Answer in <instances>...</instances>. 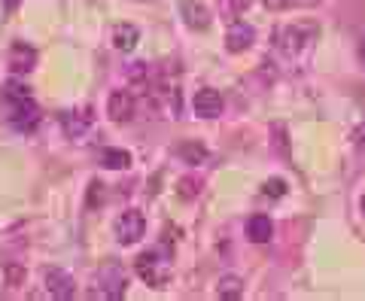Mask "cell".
<instances>
[{
  "instance_id": "cell-19",
  "label": "cell",
  "mask_w": 365,
  "mask_h": 301,
  "mask_svg": "<svg viewBox=\"0 0 365 301\" xmlns=\"http://www.w3.org/2000/svg\"><path fill=\"white\" fill-rule=\"evenodd\" d=\"M262 192H265L268 198H283V195H287V183L280 177H271V180L262 183Z\"/></svg>"
},
{
  "instance_id": "cell-1",
  "label": "cell",
  "mask_w": 365,
  "mask_h": 301,
  "mask_svg": "<svg viewBox=\"0 0 365 301\" xmlns=\"http://www.w3.org/2000/svg\"><path fill=\"white\" fill-rule=\"evenodd\" d=\"M134 271H137V277H140L146 286H153V289L168 286V280H170V262H168V252H162L158 247L140 252V256L134 259Z\"/></svg>"
},
{
  "instance_id": "cell-12",
  "label": "cell",
  "mask_w": 365,
  "mask_h": 301,
  "mask_svg": "<svg viewBox=\"0 0 365 301\" xmlns=\"http://www.w3.org/2000/svg\"><path fill=\"white\" fill-rule=\"evenodd\" d=\"M304 43H307L304 28H283V31H277V46L287 55H299L304 49Z\"/></svg>"
},
{
  "instance_id": "cell-14",
  "label": "cell",
  "mask_w": 365,
  "mask_h": 301,
  "mask_svg": "<svg viewBox=\"0 0 365 301\" xmlns=\"http://www.w3.org/2000/svg\"><path fill=\"white\" fill-rule=\"evenodd\" d=\"M177 155H182V158L189 161V165H201V161L207 158V146L198 143V141H189V143L177 146Z\"/></svg>"
},
{
  "instance_id": "cell-25",
  "label": "cell",
  "mask_w": 365,
  "mask_h": 301,
  "mask_svg": "<svg viewBox=\"0 0 365 301\" xmlns=\"http://www.w3.org/2000/svg\"><path fill=\"white\" fill-rule=\"evenodd\" d=\"M359 207H362V213H365V195H362V201H359Z\"/></svg>"
},
{
  "instance_id": "cell-15",
  "label": "cell",
  "mask_w": 365,
  "mask_h": 301,
  "mask_svg": "<svg viewBox=\"0 0 365 301\" xmlns=\"http://www.w3.org/2000/svg\"><path fill=\"white\" fill-rule=\"evenodd\" d=\"M216 295H220L222 301H228V298H241V295H244L241 277H222L220 286H216Z\"/></svg>"
},
{
  "instance_id": "cell-23",
  "label": "cell",
  "mask_w": 365,
  "mask_h": 301,
  "mask_svg": "<svg viewBox=\"0 0 365 301\" xmlns=\"http://www.w3.org/2000/svg\"><path fill=\"white\" fill-rule=\"evenodd\" d=\"M359 61H362V67H365V34H362V37H359Z\"/></svg>"
},
{
  "instance_id": "cell-16",
  "label": "cell",
  "mask_w": 365,
  "mask_h": 301,
  "mask_svg": "<svg viewBox=\"0 0 365 301\" xmlns=\"http://www.w3.org/2000/svg\"><path fill=\"white\" fill-rule=\"evenodd\" d=\"M101 165L113 168V170H125V168H131V155L125 153V149H107V153L101 155Z\"/></svg>"
},
{
  "instance_id": "cell-13",
  "label": "cell",
  "mask_w": 365,
  "mask_h": 301,
  "mask_svg": "<svg viewBox=\"0 0 365 301\" xmlns=\"http://www.w3.org/2000/svg\"><path fill=\"white\" fill-rule=\"evenodd\" d=\"M137 43H140V31L128 25V21H119V25L113 28V46H116L119 52H131Z\"/></svg>"
},
{
  "instance_id": "cell-8",
  "label": "cell",
  "mask_w": 365,
  "mask_h": 301,
  "mask_svg": "<svg viewBox=\"0 0 365 301\" xmlns=\"http://www.w3.org/2000/svg\"><path fill=\"white\" fill-rule=\"evenodd\" d=\"M180 16L192 31H207L210 28V13L201 0H180Z\"/></svg>"
},
{
  "instance_id": "cell-24",
  "label": "cell",
  "mask_w": 365,
  "mask_h": 301,
  "mask_svg": "<svg viewBox=\"0 0 365 301\" xmlns=\"http://www.w3.org/2000/svg\"><path fill=\"white\" fill-rule=\"evenodd\" d=\"M4 6H6V9H16V6H19V0H4Z\"/></svg>"
},
{
  "instance_id": "cell-21",
  "label": "cell",
  "mask_w": 365,
  "mask_h": 301,
  "mask_svg": "<svg viewBox=\"0 0 365 301\" xmlns=\"http://www.w3.org/2000/svg\"><path fill=\"white\" fill-rule=\"evenodd\" d=\"M353 146L365 149V122L359 125V128H353Z\"/></svg>"
},
{
  "instance_id": "cell-17",
  "label": "cell",
  "mask_w": 365,
  "mask_h": 301,
  "mask_svg": "<svg viewBox=\"0 0 365 301\" xmlns=\"http://www.w3.org/2000/svg\"><path fill=\"white\" fill-rule=\"evenodd\" d=\"M21 98H31V88H28V86H21L19 79H6L0 101H4V103H13V101H21Z\"/></svg>"
},
{
  "instance_id": "cell-7",
  "label": "cell",
  "mask_w": 365,
  "mask_h": 301,
  "mask_svg": "<svg viewBox=\"0 0 365 301\" xmlns=\"http://www.w3.org/2000/svg\"><path fill=\"white\" fill-rule=\"evenodd\" d=\"M9 67H13V73H19V76L31 73L34 67H37V49H34L31 43H13V49H9Z\"/></svg>"
},
{
  "instance_id": "cell-4",
  "label": "cell",
  "mask_w": 365,
  "mask_h": 301,
  "mask_svg": "<svg viewBox=\"0 0 365 301\" xmlns=\"http://www.w3.org/2000/svg\"><path fill=\"white\" fill-rule=\"evenodd\" d=\"M61 128L71 141H79L88 128H91V110L88 107H76V110H67L61 113Z\"/></svg>"
},
{
  "instance_id": "cell-6",
  "label": "cell",
  "mask_w": 365,
  "mask_h": 301,
  "mask_svg": "<svg viewBox=\"0 0 365 301\" xmlns=\"http://www.w3.org/2000/svg\"><path fill=\"white\" fill-rule=\"evenodd\" d=\"M192 107H195L198 119H216V116H222V95L216 88H201Z\"/></svg>"
},
{
  "instance_id": "cell-9",
  "label": "cell",
  "mask_w": 365,
  "mask_h": 301,
  "mask_svg": "<svg viewBox=\"0 0 365 301\" xmlns=\"http://www.w3.org/2000/svg\"><path fill=\"white\" fill-rule=\"evenodd\" d=\"M46 289H49L52 298H73L76 283H73V277L61 268H46Z\"/></svg>"
},
{
  "instance_id": "cell-3",
  "label": "cell",
  "mask_w": 365,
  "mask_h": 301,
  "mask_svg": "<svg viewBox=\"0 0 365 301\" xmlns=\"http://www.w3.org/2000/svg\"><path fill=\"white\" fill-rule=\"evenodd\" d=\"M113 231H116V240H119L122 247H131V244H137V240L143 238V231H146V216H143L140 210H125V213H119Z\"/></svg>"
},
{
  "instance_id": "cell-22",
  "label": "cell",
  "mask_w": 365,
  "mask_h": 301,
  "mask_svg": "<svg viewBox=\"0 0 365 301\" xmlns=\"http://www.w3.org/2000/svg\"><path fill=\"white\" fill-rule=\"evenodd\" d=\"M262 4H265V9H274V13H277V9H287L292 0H262Z\"/></svg>"
},
{
  "instance_id": "cell-18",
  "label": "cell",
  "mask_w": 365,
  "mask_h": 301,
  "mask_svg": "<svg viewBox=\"0 0 365 301\" xmlns=\"http://www.w3.org/2000/svg\"><path fill=\"white\" fill-rule=\"evenodd\" d=\"M198 186H201V180H195V177H186V180H180L177 183V195L182 201H192L198 195Z\"/></svg>"
},
{
  "instance_id": "cell-11",
  "label": "cell",
  "mask_w": 365,
  "mask_h": 301,
  "mask_svg": "<svg viewBox=\"0 0 365 301\" xmlns=\"http://www.w3.org/2000/svg\"><path fill=\"white\" fill-rule=\"evenodd\" d=\"M247 238L253 240V244H268V240L274 238V223L268 216H262V213L250 216L247 219Z\"/></svg>"
},
{
  "instance_id": "cell-20",
  "label": "cell",
  "mask_w": 365,
  "mask_h": 301,
  "mask_svg": "<svg viewBox=\"0 0 365 301\" xmlns=\"http://www.w3.org/2000/svg\"><path fill=\"white\" fill-rule=\"evenodd\" d=\"M143 76H146V64L143 61L128 64V79H134V83H143Z\"/></svg>"
},
{
  "instance_id": "cell-10",
  "label": "cell",
  "mask_w": 365,
  "mask_h": 301,
  "mask_svg": "<svg viewBox=\"0 0 365 301\" xmlns=\"http://www.w3.org/2000/svg\"><path fill=\"white\" fill-rule=\"evenodd\" d=\"M253 40H256L253 25H247V21H232V25H228V34H225V49L228 52H244V49H250Z\"/></svg>"
},
{
  "instance_id": "cell-2",
  "label": "cell",
  "mask_w": 365,
  "mask_h": 301,
  "mask_svg": "<svg viewBox=\"0 0 365 301\" xmlns=\"http://www.w3.org/2000/svg\"><path fill=\"white\" fill-rule=\"evenodd\" d=\"M4 107L9 113V125H13L16 131H21V134H31L40 125V107H37V101H34V95L21 98V101H13V103H4Z\"/></svg>"
},
{
  "instance_id": "cell-5",
  "label": "cell",
  "mask_w": 365,
  "mask_h": 301,
  "mask_svg": "<svg viewBox=\"0 0 365 301\" xmlns=\"http://www.w3.org/2000/svg\"><path fill=\"white\" fill-rule=\"evenodd\" d=\"M134 95L131 91H125V88H116V91H110V98H107V113H110V119L113 122H128L131 116H134Z\"/></svg>"
}]
</instances>
